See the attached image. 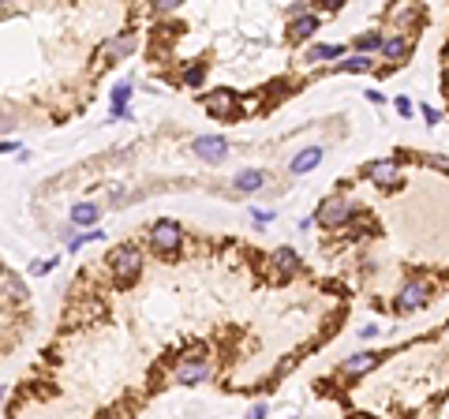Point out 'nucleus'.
<instances>
[{
  "instance_id": "1",
  "label": "nucleus",
  "mask_w": 449,
  "mask_h": 419,
  "mask_svg": "<svg viewBox=\"0 0 449 419\" xmlns=\"http://www.w3.org/2000/svg\"><path fill=\"white\" fill-rule=\"evenodd\" d=\"M210 371H214V367H210V360L203 356L199 348H195V352H183V356L176 360V367H173L176 382H183V386L206 382V378H210Z\"/></svg>"
},
{
  "instance_id": "2",
  "label": "nucleus",
  "mask_w": 449,
  "mask_h": 419,
  "mask_svg": "<svg viewBox=\"0 0 449 419\" xmlns=\"http://www.w3.org/2000/svg\"><path fill=\"white\" fill-rule=\"evenodd\" d=\"M319 221L326 229H341L352 221V199L348 195H326L319 202Z\"/></svg>"
},
{
  "instance_id": "3",
  "label": "nucleus",
  "mask_w": 449,
  "mask_h": 419,
  "mask_svg": "<svg viewBox=\"0 0 449 419\" xmlns=\"http://www.w3.org/2000/svg\"><path fill=\"white\" fill-rule=\"evenodd\" d=\"M180 243H183V232H180L176 221H157L150 229V247L157 255H176Z\"/></svg>"
},
{
  "instance_id": "4",
  "label": "nucleus",
  "mask_w": 449,
  "mask_h": 419,
  "mask_svg": "<svg viewBox=\"0 0 449 419\" xmlns=\"http://www.w3.org/2000/svg\"><path fill=\"white\" fill-rule=\"evenodd\" d=\"M139 266H142V255H139V247H135V243H124V247H116V251L109 255V270H113L120 281L135 277Z\"/></svg>"
},
{
  "instance_id": "5",
  "label": "nucleus",
  "mask_w": 449,
  "mask_h": 419,
  "mask_svg": "<svg viewBox=\"0 0 449 419\" xmlns=\"http://www.w3.org/2000/svg\"><path fill=\"white\" fill-rule=\"evenodd\" d=\"M203 105H206V113L214 116V120H236V116H240V98H236L232 90H217V94H206Z\"/></svg>"
},
{
  "instance_id": "6",
  "label": "nucleus",
  "mask_w": 449,
  "mask_h": 419,
  "mask_svg": "<svg viewBox=\"0 0 449 419\" xmlns=\"http://www.w3.org/2000/svg\"><path fill=\"white\" fill-rule=\"evenodd\" d=\"M363 176L378 183V188H397L401 183V165L393 161V157H386V161H371V165H363Z\"/></svg>"
},
{
  "instance_id": "7",
  "label": "nucleus",
  "mask_w": 449,
  "mask_h": 419,
  "mask_svg": "<svg viewBox=\"0 0 449 419\" xmlns=\"http://www.w3.org/2000/svg\"><path fill=\"white\" fill-rule=\"evenodd\" d=\"M427 296H431V281H424V277L408 281L401 292H397V311H416V307H424Z\"/></svg>"
},
{
  "instance_id": "8",
  "label": "nucleus",
  "mask_w": 449,
  "mask_h": 419,
  "mask_svg": "<svg viewBox=\"0 0 449 419\" xmlns=\"http://www.w3.org/2000/svg\"><path fill=\"white\" fill-rule=\"evenodd\" d=\"M191 150L203 157V161H221V157H229V142L221 135H199L191 142Z\"/></svg>"
},
{
  "instance_id": "9",
  "label": "nucleus",
  "mask_w": 449,
  "mask_h": 419,
  "mask_svg": "<svg viewBox=\"0 0 449 419\" xmlns=\"http://www.w3.org/2000/svg\"><path fill=\"white\" fill-rule=\"evenodd\" d=\"M319 165H322V147H307V150H300L292 161H288V173L303 176V173H311V168H319Z\"/></svg>"
},
{
  "instance_id": "10",
  "label": "nucleus",
  "mask_w": 449,
  "mask_h": 419,
  "mask_svg": "<svg viewBox=\"0 0 449 419\" xmlns=\"http://www.w3.org/2000/svg\"><path fill=\"white\" fill-rule=\"evenodd\" d=\"M135 45H139V38L135 34H120V38H113V42H105V49H101V57L105 60H116V57H127V52H135Z\"/></svg>"
},
{
  "instance_id": "11",
  "label": "nucleus",
  "mask_w": 449,
  "mask_h": 419,
  "mask_svg": "<svg viewBox=\"0 0 449 419\" xmlns=\"http://www.w3.org/2000/svg\"><path fill=\"white\" fill-rule=\"evenodd\" d=\"M314 30H319V16H314V11H311V16H303V19L288 23V38H292V42H307Z\"/></svg>"
},
{
  "instance_id": "12",
  "label": "nucleus",
  "mask_w": 449,
  "mask_h": 419,
  "mask_svg": "<svg viewBox=\"0 0 449 419\" xmlns=\"http://www.w3.org/2000/svg\"><path fill=\"white\" fill-rule=\"evenodd\" d=\"M262 183H266V173H262V168H244V173H236V180H232V188L236 191H258Z\"/></svg>"
},
{
  "instance_id": "13",
  "label": "nucleus",
  "mask_w": 449,
  "mask_h": 419,
  "mask_svg": "<svg viewBox=\"0 0 449 419\" xmlns=\"http://www.w3.org/2000/svg\"><path fill=\"white\" fill-rule=\"evenodd\" d=\"M375 367V356L371 352H356V356H348L345 360V378H360V374H367Z\"/></svg>"
},
{
  "instance_id": "14",
  "label": "nucleus",
  "mask_w": 449,
  "mask_h": 419,
  "mask_svg": "<svg viewBox=\"0 0 449 419\" xmlns=\"http://www.w3.org/2000/svg\"><path fill=\"white\" fill-rule=\"evenodd\" d=\"M273 270L277 273H296L300 270V258H296L292 247H277L273 251Z\"/></svg>"
},
{
  "instance_id": "15",
  "label": "nucleus",
  "mask_w": 449,
  "mask_h": 419,
  "mask_svg": "<svg viewBox=\"0 0 449 419\" xmlns=\"http://www.w3.org/2000/svg\"><path fill=\"white\" fill-rule=\"evenodd\" d=\"M72 221H75V225H83V229H94L98 225V206L94 202H79L72 210Z\"/></svg>"
},
{
  "instance_id": "16",
  "label": "nucleus",
  "mask_w": 449,
  "mask_h": 419,
  "mask_svg": "<svg viewBox=\"0 0 449 419\" xmlns=\"http://www.w3.org/2000/svg\"><path fill=\"white\" fill-rule=\"evenodd\" d=\"M408 45H412V42H408L404 34H393V38H386V42H382V52H386L390 60H401L404 52H408Z\"/></svg>"
},
{
  "instance_id": "17",
  "label": "nucleus",
  "mask_w": 449,
  "mask_h": 419,
  "mask_svg": "<svg viewBox=\"0 0 449 419\" xmlns=\"http://www.w3.org/2000/svg\"><path fill=\"white\" fill-rule=\"evenodd\" d=\"M390 19L401 23V26H412V23L419 19V8H416V4H393V8H390Z\"/></svg>"
},
{
  "instance_id": "18",
  "label": "nucleus",
  "mask_w": 449,
  "mask_h": 419,
  "mask_svg": "<svg viewBox=\"0 0 449 419\" xmlns=\"http://www.w3.org/2000/svg\"><path fill=\"white\" fill-rule=\"evenodd\" d=\"M4 296H8V299L16 296L19 304H26V285L16 277V273H4Z\"/></svg>"
},
{
  "instance_id": "19",
  "label": "nucleus",
  "mask_w": 449,
  "mask_h": 419,
  "mask_svg": "<svg viewBox=\"0 0 449 419\" xmlns=\"http://www.w3.org/2000/svg\"><path fill=\"white\" fill-rule=\"evenodd\" d=\"M382 42H386V38L371 30V34H360V38H356V49H360L363 57H371V49H382Z\"/></svg>"
},
{
  "instance_id": "20",
  "label": "nucleus",
  "mask_w": 449,
  "mask_h": 419,
  "mask_svg": "<svg viewBox=\"0 0 449 419\" xmlns=\"http://www.w3.org/2000/svg\"><path fill=\"white\" fill-rule=\"evenodd\" d=\"M371 57H363V52H356V57H345V64H337V68L341 71H367V68H371Z\"/></svg>"
},
{
  "instance_id": "21",
  "label": "nucleus",
  "mask_w": 449,
  "mask_h": 419,
  "mask_svg": "<svg viewBox=\"0 0 449 419\" xmlns=\"http://www.w3.org/2000/svg\"><path fill=\"white\" fill-rule=\"evenodd\" d=\"M131 98V86L120 83V86H113V116H124V101Z\"/></svg>"
},
{
  "instance_id": "22",
  "label": "nucleus",
  "mask_w": 449,
  "mask_h": 419,
  "mask_svg": "<svg viewBox=\"0 0 449 419\" xmlns=\"http://www.w3.org/2000/svg\"><path fill=\"white\" fill-rule=\"evenodd\" d=\"M334 57H341V49L337 45H314L311 52H307V60L314 64V60H334Z\"/></svg>"
},
{
  "instance_id": "23",
  "label": "nucleus",
  "mask_w": 449,
  "mask_h": 419,
  "mask_svg": "<svg viewBox=\"0 0 449 419\" xmlns=\"http://www.w3.org/2000/svg\"><path fill=\"white\" fill-rule=\"evenodd\" d=\"M203 79H206V68H203V64H195V68L183 71V83H191V86H199Z\"/></svg>"
},
{
  "instance_id": "24",
  "label": "nucleus",
  "mask_w": 449,
  "mask_h": 419,
  "mask_svg": "<svg viewBox=\"0 0 449 419\" xmlns=\"http://www.w3.org/2000/svg\"><path fill=\"white\" fill-rule=\"evenodd\" d=\"M424 120L427 124H442V113L434 109V105H424Z\"/></svg>"
},
{
  "instance_id": "25",
  "label": "nucleus",
  "mask_w": 449,
  "mask_h": 419,
  "mask_svg": "<svg viewBox=\"0 0 449 419\" xmlns=\"http://www.w3.org/2000/svg\"><path fill=\"white\" fill-rule=\"evenodd\" d=\"M247 419H266V404H251V408H247Z\"/></svg>"
},
{
  "instance_id": "26",
  "label": "nucleus",
  "mask_w": 449,
  "mask_h": 419,
  "mask_svg": "<svg viewBox=\"0 0 449 419\" xmlns=\"http://www.w3.org/2000/svg\"><path fill=\"white\" fill-rule=\"evenodd\" d=\"M52 266H57V258H45V262H34V266H30V273H45V270H52Z\"/></svg>"
},
{
  "instance_id": "27",
  "label": "nucleus",
  "mask_w": 449,
  "mask_h": 419,
  "mask_svg": "<svg viewBox=\"0 0 449 419\" xmlns=\"http://www.w3.org/2000/svg\"><path fill=\"white\" fill-rule=\"evenodd\" d=\"M393 105H397V113H401V116H408V113H412V101H408V98H397Z\"/></svg>"
},
{
  "instance_id": "28",
  "label": "nucleus",
  "mask_w": 449,
  "mask_h": 419,
  "mask_svg": "<svg viewBox=\"0 0 449 419\" xmlns=\"http://www.w3.org/2000/svg\"><path fill=\"white\" fill-rule=\"evenodd\" d=\"M255 221H258V225H270L273 214H270V210H255Z\"/></svg>"
},
{
  "instance_id": "29",
  "label": "nucleus",
  "mask_w": 449,
  "mask_h": 419,
  "mask_svg": "<svg viewBox=\"0 0 449 419\" xmlns=\"http://www.w3.org/2000/svg\"><path fill=\"white\" fill-rule=\"evenodd\" d=\"M367 101H371V105H386V94H378V90H367Z\"/></svg>"
},
{
  "instance_id": "30",
  "label": "nucleus",
  "mask_w": 449,
  "mask_h": 419,
  "mask_svg": "<svg viewBox=\"0 0 449 419\" xmlns=\"http://www.w3.org/2000/svg\"><path fill=\"white\" fill-rule=\"evenodd\" d=\"M176 4H180V0H161V4H157V11H176Z\"/></svg>"
},
{
  "instance_id": "31",
  "label": "nucleus",
  "mask_w": 449,
  "mask_h": 419,
  "mask_svg": "<svg viewBox=\"0 0 449 419\" xmlns=\"http://www.w3.org/2000/svg\"><path fill=\"white\" fill-rule=\"evenodd\" d=\"M427 161H431V165H438V168H445V173H449V157H427Z\"/></svg>"
},
{
  "instance_id": "32",
  "label": "nucleus",
  "mask_w": 449,
  "mask_h": 419,
  "mask_svg": "<svg viewBox=\"0 0 449 419\" xmlns=\"http://www.w3.org/2000/svg\"><path fill=\"white\" fill-rule=\"evenodd\" d=\"M101 419H120V412H109V415H101Z\"/></svg>"
}]
</instances>
